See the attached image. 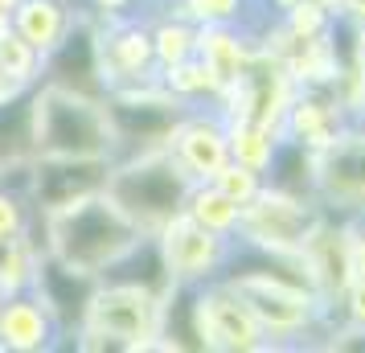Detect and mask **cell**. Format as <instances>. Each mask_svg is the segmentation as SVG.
Returning <instances> with one entry per match:
<instances>
[{"label": "cell", "instance_id": "obj_29", "mask_svg": "<svg viewBox=\"0 0 365 353\" xmlns=\"http://www.w3.org/2000/svg\"><path fill=\"white\" fill-rule=\"evenodd\" d=\"M4 296H9V292H4V287H0V304H4Z\"/></svg>", "mask_w": 365, "mask_h": 353}, {"label": "cell", "instance_id": "obj_24", "mask_svg": "<svg viewBox=\"0 0 365 353\" xmlns=\"http://www.w3.org/2000/svg\"><path fill=\"white\" fill-rule=\"evenodd\" d=\"M349 263H353V280H365V222L349 226Z\"/></svg>", "mask_w": 365, "mask_h": 353}, {"label": "cell", "instance_id": "obj_25", "mask_svg": "<svg viewBox=\"0 0 365 353\" xmlns=\"http://www.w3.org/2000/svg\"><path fill=\"white\" fill-rule=\"evenodd\" d=\"M336 17H345L349 25H365V0H341V13Z\"/></svg>", "mask_w": 365, "mask_h": 353}, {"label": "cell", "instance_id": "obj_13", "mask_svg": "<svg viewBox=\"0 0 365 353\" xmlns=\"http://www.w3.org/2000/svg\"><path fill=\"white\" fill-rule=\"evenodd\" d=\"M78 17H83L78 0H17L9 9V29L46 58L66 41Z\"/></svg>", "mask_w": 365, "mask_h": 353}, {"label": "cell", "instance_id": "obj_15", "mask_svg": "<svg viewBox=\"0 0 365 353\" xmlns=\"http://www.w3.org/2000/svg\"><path fill=\"white\" fill-rule=\"evenodd\" d=\"M279 132H271L263 123H255V119H234L230 123V160L238 165L255 168V173H271L275 165V156H279Z\"/></svg>", "mask_w": 365, "mask_h": 353}, {"label": "cell", "instance_id": "obj_4", "mask_svg": "<svg viewBox=\"0 0 365 353\" xmlns=\"http://www.w3.org/2000/svg\"><path fill=\"white\" fill-rule=\"evenodd\" d=\"M189 189H193V181H189V173L177 165L173 152L168 148H144V152H128V156L111 160L103 193H107L144 235H156L165 222L185 214Z\"/></svg>", "mask_w": 365, "mask_h": 353}, {"label": "cell", "instance_id": "obj_6", "mask_svg": "<svg viewBox=\"0 0 365 353\" xmlns=\"http://www.w3.org/2000/svg\"><path fill=\"white\" fill-rule=\"evenodd\" d=\"M316 205L329 218H365V123L349 119L324 148H316Z\"/></svg>", "mask_w": 365, "mask_h": 353}, {"label": "cell", "instance_id": "obj_30", "mask_svg": "<svg viewBox=\"0 0 365 353\" xmlns=\"http://www.w3.org/2000/svg\"><path fill=\"white\" fill-rule=\"evenodd\" d=\"M160 4H177V0H160Z\"/></svg>", "mask_w": 365, "mask_h": 353}, {"label": "cell", "instance_id": "obj_19", "mask_svg": "<svg viewBox=\"0 0 365 353\" xmlns=\"http://www.w3.org/2000/svg\"><path fill=\"white\" fill-rule=\"evenodd\" d=\"M41 62H46V58H41L29 41H21L9 25L0 29V70H4V78H9V83L25 86V91L37 86V83H41Z\"/></svg>", "mask_w": 365, "mask_h": 353}, {"label": "cell", "instance_id": "obj_16", "mask_svg": "<svg viewBox=\"0 0 365 353\" xmlns=\"http://www.w3.org/2000/svg\"><path fill=\"white\" fill-rule=\"evenodd\" d=\"M34 160V128H29V91L0 103V173L9 165Z\"/></svg>", "mask_w": 365, "mask_h": 353}, {"label": "cell", "instance_id": "obj_11", "mask_svg": "<svg viewBox=\"0 0 365 353\" xmlns=\"http://www.w3.org/2000/svg\"><path fill=\"white\" fill-rule=\"evenodd\" d=\"M62 345V329L53 312L41 304L34 287L9 292L0 304V349L13 353H46Z\"/></svg>", "mask_w": 365, "mask_h": 353}, {"label": "cell", "instance_id": "obj_17", "mask_svg": "<svg viewBox=\"0 0 365 353\" xmlns=\"http://www.w3.org/2000/svg\"><path fill=\"white\" fill-rule=\"evenodd\" d=\"M152 50H156V66H160V74L173 66H181V62H189L193 53H197V25L185 17H160L156 25H152Z\"/></svg>", "mask_w": 365, "mask_h": 353}, {"label": "cell", "instance_id": "obj_22", "mask_svg": "<svg viewBox=\"0 0 365 353\" xmlns=\"http://www.w3.org/2000/svg\"><path fill=\"white\" fill-rule=\"evenodd\" d=\"M230 202H238V205H247V202H255V193L267 185V177L263 173H255V168H247V165H238V160H226V165L217 168L214 177H210Z\"/></svg>", "mask_w": 365, "mask_h": 353}, {"label": "cell", "instance_id": "obj_7", "mask_svg": "<svg viewBox=\"0 0 365 353\" xmlns=\"http://www.w3.org/2000/svg\"><path fill=\"white\" fill-rule=\"evenodd\" d=\"M152 238H156V251H160V263H165L173 287L210 284L222 275V267L234 255V238L205 230L189 214H177L173 222H165Z\"/></svg>", "mask_w": 365, "mask_h": 353}, {"label": "cell", "instance_id": "obj_3", "mask_svg": "<svg viewBox=\"0 0 365 353\" xmlns=\"http://www.w3.org/2000/svg\"><path fill=\"white\" fill-rule=\"evenodd\" d=\"M168 292L132 280H95L86 317L70 337L78 349H160Z\"/></svg>", "mask_w": 365, "mask_h": 353}, {"label": "cell", "instance_id": "obj_1", "mask_svg": "<svg viewBox=\"0 0 365 353\" xmlns=\"http://www.w3.org/2000/svg\"><path fill=\"white\" fill-rule=\"evenodd\" d=\"M37 222H41V238H37L41 251L95 280L111 263H119L140 238H148L107 193H91L66 210L41 214Z\"/></svg>", "mask_w": 365, "mask_h": 353}, {"label": "cell", "instance_id": "obj_2", "mask_svg": "<svg viewBox=\"0 0 365 353\" xmlns=\"http://www.w3.org/2000/svg\"><path fill=\"white\" fill-rule=\"evenodd\" d=\"M29 128H34V156H83V160L119 156V140L103 95H86L41 78L37 86H29Z\"/></svg>", "mask_w": 365, "mask_h": 353}, {"label": "cell", "instance_id": "obj_27", "mask_svg": "<svg viewBox=\"0 0 365 353\" xmlns=\"http://www.w3.org/2000/svg\"><path fill=\"white\" fill-rule=\"evenodd\" d=\"M17 0H0V21H9V9H13Z\"/></svg>", "mask_w": 365, "mask_h": 353}, {"label": "cell", "instance_id": "obj_12", "mask_svg": "<svg viewBox=\"0 0 365 353\" xmlns=\"http://www.w3.org/2000/svg\"><path fill=\"white\" fill-rule=\"evenodd\" d=\"M34 292L41 296V304L53 312L62 337H74L78 324L86 317V300L95 292V275H83V271L58 263L53 255L41 251V263H37V280H34Z\"/></svg>", "mask_w": 365, "mask_h": 353}, {"label": "cell", "instance_id": "obj_9", "mask_svg": "<svg viewBox=\"0 0 365 353\" xmlns=\"http://www.w3.org/2000/svg\"><path fill=\"white\" fill-rule=\"evenodd\" d=\"M111 160H83V156H34L29 165V202L37 218L66 210L91 193H103Z\"/></svg>", "mask_w": 365, "mask_h": 353}, {"label": "cell", "instance_id": "obj_31", "mask_svg": "<svg viewBox=\"0 0 365 353\" xmlns=\"http://www.w3.org/2000/svg\"><path fill=\"white\" fill-rule=\"evenodd\" d=\"M361 222H365V218H361Z\"/></svg>", "mask_w": 365, "mask_h": 353}, {"label": "cell", "instance_id": "obj_5", "mask_svg": "<svg viewBox=\"0 0 365 353\" xmlns=\"http://www.w3.org/2000/svg\"><path fill=\"white\" fill-rule=\"evenodd\" d=\"M320 218H324V210L316 205V198H299V193H287L279 185H263L255 193V202L242 205L234 242H242L250 251L292 259L308 242V235Z\"/></svg>", "mask_w": 365, "mask_h": 353}, {"label": "cell", "instance_id": "obj_10", "mask_svg": "<svg viewBox=\"0 0 365 353\" xmlns=\"http://www.w3.org/2000/svg\"><path fill=\"white\" fill-rule=\"evenodd\" d=\"M168 152L189 173V181H210L230 160V123L214 103L189 107L168 135Z\"/></svg>", "mask_w": 365, "mask_h": 353}, {"label": "cell", "instance_id": "obj_8", "mask_svg": "<svg viewBox=\"0 0 365 353\" xmlns=\"http://www.w3.org/2000/svg\"><path fill=\"white\" fill-rule=\"evenodd\" d=\"M95 46H99L103 95L115 91V86L160 78L156 50H152V21H144L140 13L95 21Z\"/></svg>", "mask_w": 365, "mask_h": 353}, {"label": "cell", "instance_id": "obj_23", "mask_svg": "<svg viewBox=\"0 0 365 353\" xmlns=\"http://www.w3.org/2000/svg\"><path fill=\"white\" fill-rule=\"evenodd\" d=\"M332 317L345 329H353V333H365V280H353L341 292V300L332 304Z\"/></svg>", "mask_w": 365, "mask_h": 353}, {"label": "cell", "instance_id": "obj_26", "mask_svg": "<svg viewBox=\"0 0 365 353\" xmlns=\"http://www.w3.org/2000/svg\"><path fill=\"white\" fill-rule=\"evenodd\" d=\"M17 95H25V86H17V83H9V78H4V70H0V103L17 99Z\"/></svg>", "mask_w": 365, "mask_h": 353}, {"label": "cell", "instance_id": "obj_20", "mask_svg": "<svg viewBox=\"0 0 365 353\" xmlns=\"http://www.w3.org/2000/svg\"><path fill=\"white\" fill-rule=\"evenodd\" d=\"M34 226H37V210L29 202V189L21 181H0V242L34 235Z\"/></svg>", "mask_w": 365, "mask_h": 353}, {"label": "cell", "instance_id": "obj_28", "mask_svg": "<svg viewBox=\"0 0 365 353\" xmlns=\"http://www.w3.org/2000/svg\"><path fill=\"white\" fill-rule=\"evenodd\" d=\"M357 119H361V123H365V103H361V116H357Z\"/></svg>", "mask_w": 365, "mask_h": 353}, {"label": "cell", "instance_id": "obj_21", "mask_svg": "<svg viewBox=\"0 0 365 353\" xmlns=\"http://www.w3.org/2000/svg\"><path fill=\"white\" fill-rule=\"evenodd\" d=\"M185 9V17L193 21V25H242L255 34V25H250V9L259 4V0H177Z\"/></svg>", "mask_w": 365, "mask_h": 353}, {"label": "cell", "instance_id": "obj_14", "mask_svg": "<svg viewBox=\"0 0 365 353\" xmlns=\"http://www.w3.org/2000/svg\"><path fill=\"white\" fill-rule=\"evenodd\" d=\"M185 214L197 222V226H205V230H214V235H226L234 238V230H238V214H242V205L230 202L222 189L214 185V181H193V189H189V198H185Z\"/></svg>", "mask_w": 365, "mask_h": 353}, {"label": "cell", "instance_id": "obj_18", "mask_svg": "<svg viewBox=\"0 0 365 353\" xmlns=\"http://www.w3.org/2000/svg\"><path fill=\"white\" fill-rule=\"evenodd\" d=\"M37 263H41V242L34 235L4 238L0 242V287L4 292H25L37 280Z\"/></svg>", "mask_w": 365, "mask_h": 353}]
</instances>
